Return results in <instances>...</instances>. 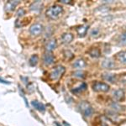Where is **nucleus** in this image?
<instances>
[{
  "label": "nucleus",
  "instance_id": "nucleus-26",
  "mask_svg": "<svg viewBox=\"0 0 126 126\" xmlns=\"http://www.w3.org/2000/svg\"><path fill=\"white\" fill-rule=\"evenodd\" d=\"M0 82H2V83H6V84H9V82H7V81H5V80H3V79H1V78H0Z\"/></svg>",
  "mask_w": 126,
  "mask_h": 126
},
{
  "label": "nucleus",
  "instance_id": "nucleus-16",
  "mask_svg": "<svg viewBox=\"0 0 126 126\" xmlns=\"http://www.w3.org/2000/svg\"><path fill=\"white\" fill-rule=\"evenodd\" d=\"M19 1H9V2H8L5 5V9L7 10V11H12V10L15 9L16 5L19 4Z\"/></svg>",
  "mask_w": 126,
  "mask_h": 126
},
{
  "label": "nucleus",
  "instance_id": "nucleus-7",
  "mask_svg": "<svg viewBox=\"0 0 126 126\" xmlns=\"http://www.w3.org/2000/svg\"><path fill=\"white\" fill-rule=\"evenodd\" d=\"M56 47V39H50L46 42V46H45V49L47 52H51L54 50Z\"/></svg>",
  "mask_w": 126,
  "mask_h": 126
},
{
  "label": "nucleus",
  "instance_id": "nucleus-3",
  "mask_svg": "<svg viewBox=\"0 0 126 126\" xmlns=\"http://www.w3.org/2000/svg\"><path fill=\"white\" fill-rule=\"evenodd\" d=\"M66 68L63 66H56L53 70L50 73V78L53 81H58L59 79L62 77V75L64 74Z\"/></svg>",
  "mask_w": 126,
  "mask_h": 126
},
{
  "label": "nucleus",
  "instance_id": "nucleus-6",
  "mask_svg": "<svg viewBox=\"0 0 126 126\" xmlns=\"http://www.w3.org/2000/svg\"><path fill=\"white\" fill-rule=\"evenodd\" d=\"M55 62V56L53 54L50 53V52H46L43 56V62L46 66H50Z\"/></svg>",
  "mask_w": 126,
  "mask_h": 126
},
{
  "label": "nucleus",
  "instance_id": "nucleus-2",
  "mask_svg": "<svg viewBox=\"0 0 126 126\" xmlns=\"http://www.w3.org/2000/svg\"><path fill=\"white\" fill-rule=\"evenodd\" d=\"M79 109L85 117H90L93 113V109L92 105L87 101H82L79 104Z\"/></svg>",
  "mask_w": 126,
  "mask_h": 126
},
{
  "label": "nucleus",
  "instance_id": "nucleus-10",
  "mask_svg": "<svg viewBox=\"0 0 126 126\" xmlns=\"http://www.w3.org/2000/svg\"><path fill=\"white\" fill-rule=\"evenodd\" d=\"M113 97L115 100L121 101V100H123L124 97H125V92H124V90H122V89H118V90L114 91V93H113Z\"/></svg>",
  "mask_w": 126,
  "mask_h": 126
},
{
  "label": "nucleus",
  "instance_id": "nucleus-17",
  "mask_svg": "<svg viewBox=\"0 0 126 126\" xmlns=\"http://www.w3.org/2000/svg\"><path fill=\"white\" fill-rule=\"evenodd\" d=\"M31 104L34 107V109H36L37 110H39L40 112H43L46 110V106H45L43 103L38 102V101H32Z\"/></svg>",
  "mask_w": 126,
  "mask_h": 126
},
{
  "label": "nucleus",
  "instance_id": "nucleus-24",
  "mask_svg": "<svg viewBox=\"0 0 126 126\" xmlns=\"http://www.w3.org/2000/svg\"><path fill=\"white\" fill-rule=\"evenodd\" d=\"M125 34H122V35H121V39H122V43L123 44H125Z\"/></svg>",
  "mask_w": 126,
  "mask_h": 126
},
{
  "label": "nucleus",
  "instance_id": "nucleus-22",
  "mask_svg": "<svg viewBox=\"0 0 126 126\" xmlns=\"http://www.w3.org/2000/svg\"><path fill=\"white\" fill-rule=\"evenodd\" d=\"M74 76L76 77V78H84V73L82 72H77L74 73Z\"/></svg>",
  "mask_w": 126,
  "mask_h": 126
},
{
  "label": "nucleus",
  "instance_id": "nucleus-5",
  "mask_svg": "<svg viewBox=\"0 0 126 126\" xmlns=\"http://www.w3.org/2000/svg\"><path fill=\"white\" fill-rule=\"evenodd\" d=\"M43 31V26L40 24H34L30 26V33L34 36H38Z\"/></svg>",
  "mask_w": 126,
  "mask_h": 126
},
{
  "label": "nucleus",
  "instance_id": "nucleus-14",
  "mask_svg": "<svg viewBox=\"0 0 126 126\" xmlns=\"http://www.w3.org/2000/svg\"><path fill=\"white\" fill-rule=\"evenodd\" d=\"M43 7V3L40 1H35L30 5V9L33 11H40Z\"/></svg>",
  "mask_w": 126,
  "mask_h": 126
},
{
  "label": "nucleus",
  "instance_id": "nucleus-9",
  "mask_svg": "<svg viewBox=\"0 0 126 126\" xmlns=\"http://www.w3.org/2000/svg\"><path fill=\"white\" fill-rule=\"evenodd\" d=\"M89 26L87 24H82V25L78 26L77 28V32H78V34L79 37H84L86 35L87 30H88Z\"/></svg>",
  "mask_w": 126,
  "mask_h": 126
},
{
  "label": "nucleus",
  "instance_id": "nucleus-25",
  "mask_svg": "<svg viewBox=\"0 0 126 126\" xmlns=\"http://www.w3.org/2000/svg\"><path fill=\"white\" fill-rule=\"evenodd\" d=\"M61 3H70L71 2H70V0H61Z\"/></svg>",
  "mask_w": 126,
  "mask_h": 126
},
{
  "label": "nucleus",
  "instance_id": "nucleus-8",
  "mask_svg": "<svg viewBox=\"0 0 126 126\" xmlns=\"http://www.w3.org/2000/svg\"><path fill=\"white\" fill-rule=\"evenodd\" d=\"M102 67L105 69H113L115 67V63L112 59L106 58L102 62Z\"/></svg>",
  "mask_w": 126,
  "mask_h": 126
},
{
  "label": "nucleus",
  "instance_id": "nucleus-18",
  "mask_svg": "<svg viewBox=\"0 0 126 126\" xmlns=\"http://www.w3.org/2000/svg\"><path fill=\"white\" fill-rule=\"evenodd\" d=\"M117 58L119 60V62L123 64L126 63V52L125 51H120L117 54Z\"/></svg>",
  "mask_w": 126,
  "mask_h": 126
},
{
  "label": "nucleus",
  "instance_id": "nucleus-15",
  "mask_svg": "<svg viewBox=\"0 0 126 126\" xmlns=\"http://www.w3.org/2000/svg\"><path fill=\"white\" fill-rule=\"evenodd\" d=\"M103 78L104 80H106L107 82H116V76L114 74H111V73H104L103 75Z\"/></svg>",
  "mask_w": 126,
  "mask_h": 126
},
{
  "label": "nucleus",
  "instance_id": "nucleus-4",
  "mask_svg": "<svg viewBox=\"0 0 126 126\" xmlns=\"http://www.w3.org/2000/svg\"><path fill=\"white\" fill-rule=\"evenodd\" d=\"M93 88L95 92H103L106 93L109 90V85L106 82H95L93 84Z\"/></svg>",
  "mask_w": 126,
  "mask_h": 126
},
{
  "label": "nucleus",
  "instance_id": "nucleus-19",
  "mask_svg": "<svg viewBox=\"0 0 126 126\" xmlns=\"http://www.w3.org/2000/svg\"><path fill=\"white\" fill-rule=\"evenodd\" d=\"M38 62H39V57H38L37 55H33L30 59V66H36Z\"/></svg>",
  "mask_w": 126,
  "mask_h": 126
},
{
  "label": "nucleus",
  "instance_id": "nucleus-12",
  "mask_svg": "<svg viewBox=\"0 0 126 126\" xmlns=\"http://www.w3.org/2000/svg\"><path fill=\"white\" fill-rule=\"evenodd\" d=\"M87 84L85 82H82L81 83L80 86L77 87H74V88L72 90V92L73 93H75V94H78V93H81L82 92H84L85 90L87 89Z\"/></svg>",
  "mask_w": 126,
  "mask_h": 126
},
{
  "label": "nucleus",
  "instance_id": "nucleus-11",
  "mask_svg": "<svg viewBox=\"0 0 126 126\" xmlns=\"http://www.w3.org/2000/svg\"><path fill=\"white\" fill-rule=\"evenodd\" d=\"M73 40V35L71 33H65L62 35V42L63 44H70Z\"/></svg>",
  "mask_w": 126,
  "mask_h": 126
},
{
  "label": "nucleus",
  "instance_id": "nucleus-13",
  "mask_svg": "<svg viewBox=\"0 0 126 126\" xmlns=\"http://www.w3.org/2000/svg\"><path fill=\"white\" fill-rule=\"evenodd\" d=\"M85 66H86V62L83 59H78L73 62V66L77 69H79V70L85 67Z\"/></svg>",
  "mask_w": 126,
  "mask_h": 126
},
{
  "label": "nucleus",
  "instance_id": "nucleus-23",
  "mask_svg": "<svg viewBox=\"0 0 126 126\" xmlns=\"http://www.w3.org/2000/svg\"><path fill=\"white\" fill-rule=\"evenodd\" d=\"M24 14H25V12H24V10L23 9H20L19 11L17 12V15L18 16H22V15H24Z\"/></svg>",
  "mask_w": 126,
  "mask_h": 126
},
{
  "label": "nucleus",
  "instance_id": "nucleus-20",
  "mask_svg": "<svg viewBox=\"0 0 126 126\" xmlns=\"http://www.w3.org/2000/svg\"><path fill=\"white\" fill-rule=\"evenodd\" d=\"M90 56H92V57H95V58L99 57V56H100V50L97 48L93 49L90 51Z\"/></svg>",
  "mask_w": 126,
  "mask_h": 126
},
{
  "label": "nucleus",
  "instance_id": "nucleus-21",
  "mask_svg": "<svg viewBox=\"0 0 126 126\" xmlns=\"http://www.w3.org/2000/svg\"><path fill=\"white\" fill-rule=\"evenodd\" d=\"M98 35H99V30L98 29H97V28L93 29L92 31H91V36H92V37H97Z\"/></svg>",
  "mask_w": 126,
  "mask_h": 126
},
{
  "label": "nucleus",
  "instance_id": "nucleus-1",
  "mask_svg": "<svg viewBox=\"0 0 126 126\" xmlns=\"http://www.w3.org/2000/svg\"><path fill=\"white\" fill-rule=\"evenodd\" d=\"M63 8L60 5H53L50 6L49 9L46 10V15L50 19H56L57 18L62 14Z\"/></svg>",
  "mask_w": 126,
  "mask_h": 126
}]
</instances>
